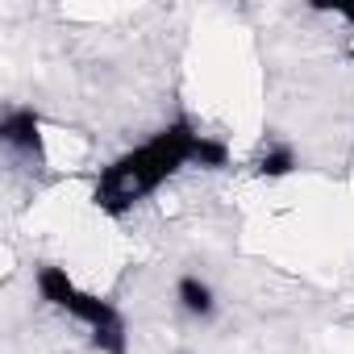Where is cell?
Returning a JSON list of instances; mask_svg holds the SVG:
<instances>
[{
    "mask_svg": "<svg viewBox=\"0 0 354 354\" xmlns=\"http://www.w3.org/2000/svg\"><path fill=\"white\" fill-rule=\"evenodd\" d=\"M230 162H234L230 146H225L221 138H213V133H201V142H196V150H192V167H205V171H225Z\"/></svg>",
    "mask_w": 354,
    "mask_h": 354,
    "instance_id": "8992f818",
    "label": "cell"
},
{
    "mask_svg": "<svg viewBox=\"0 0 354 354\" xmlns=\"http://www.w3.org/2000/svg\"><path fill=\"white\" fill-rule=\"evenodd\" d=\"M296 167H300V154L288 142H267L259 150V158H254V175H259V180H288Z\"/></svg>",
    "mask_w": 354,
    "mask_h": 354,
    "instance_id": "5b68a950",
    "label": "cell"
},
{
    "mask_svg": "<svg viewBox=\"0 0 354 354\" xmlns=\"http://www.w3.org/2000/svg\"><path fill=\"white\" fill-rule=\"evenodd\" d=\"M34 288H38L42 304H50L55 313L80 321V325L88 329V342H92L100 354H129V325H125L121 308L109 304V300H100V296H92V292H84V288L67 275V267H59V263H38V267H34Z\"/></svg>",
    "mask_w": 354,
    "mask_h": 354,
    "instance_id": "7a4b0ae2",
    "label": "cell"
},
{
    "mask_svg": "<svg viewBox=\"0 0 354 354\" xmlns=\"http://www.w3.org/2000/svg\"><path fill=\"white\" fill-rule=\"evenodd\" d=\"M321 13H333V17H342V21H350L354 26V5H317Z\"/></svg>",
    "mask_w": 354,
    "mask_h": 354,
    "instance_id": "52a82bcc",
    "label": "cell"
},
{
    "mask_svg": "<svg viewBox=\"0 0 354 354\" xmlns=\"http://www.w3.org/2000/svg\"><path fill=\"white\" fill-rule=\"evenodd\" d=\"M175 304H180V313L184 317H192V321H213L217 317V292H213V283L209 279H201L196 271H184L180 279H175Z\"/></svg>",
    "mask_w": 354,
    "mask_h": 354,
    "instance_id": "277c9868",
    "label": "cell"
},
{
    "mask_svg": "<svg viewBox=\"0 0 354 354\" xmlns=\"http://www.w3.org/2000/svg\"><path fill=\"white\" fill-rule=\"evenodd\" d=\"M350 59H354V42H350Z\"/></svg>",
    "mask_w": 354,
    "mask_h": 354,
    "instance_id": "ba28073f",
    "label": "cell"
},
{
    "mask_svg": "<svg viewBox=\"0 0 354 354\" xmlns=\"http://www.w3.org/2000/svg\"><path fill=\"white\" fill-rule=\"evenodd\" d=\"M201 142V129L192 117H175L167 121L150 142L117 154L104 171H100V180H96V192H92V205L121 221L133 205H142L150 192H158L175 171H184L192 167V150Z\"/></svg>",
    "mask_w": 354,
    "mask_h": 354,
    "instance_id": "6da1fadb",
    "label": "cell"
},
{
    "mask_svg": "<svg viewBox=\"0 0 354 354\" xmlns=\"http://www.w3.org/2000/svg\"><path fill=\"white\" fill-rule=\"evenodd\" d=\"M0 142H5L13 154H26V158H46V142H42V117L34 104H17L0 117Z\"/></svg>",
    "mask_w": 354,
    "mask_h": 354,
    "instance_id": "3957f363",
    "label": "cell"
}]
</instances>
